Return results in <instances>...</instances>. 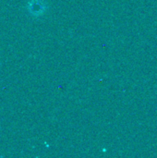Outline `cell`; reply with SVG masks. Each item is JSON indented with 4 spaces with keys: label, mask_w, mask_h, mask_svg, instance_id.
<instances>
[{
    "label": "cell",
    "mask_w": 157,
    "mask_h": 158,
    "mask_svg": "<svg viewBox=\"0 0 157 158\" xmlns=\"http://www.w3.org/2000/svg\"><path fill=\"white\" fill-rule=\"evenodd\" d=\"M26 8L30 15L40 17L47 11L48 5L45 0H30L27 3Z\"/></svg>",
    "instance_id": "1"
}]
</instances>
